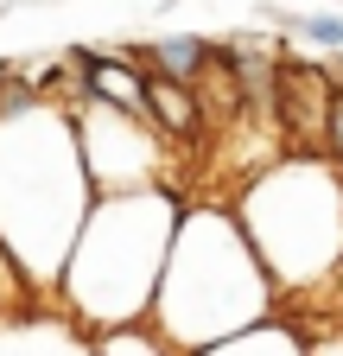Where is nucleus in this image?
<instances>
[{
  "instance_id": "1",
  "label": "nucleus",
  "mask_w": 343,
  "mask_h": 356,
  "mask_svg": "<svg viewBox=\"0 0 343 356\" xmlns=\"http://www.w3.org/2000/svg\"><path fill=\"white\" fill-rule=\"evenodd\" d=\"M331 102H337V70L280 64V127L299 153L331 147Z\"/></svg>"
},
{
  "instance_id": "2",
  "label": "nucleus",
  "mask_w": 343,
  "mask_h": 356,
  "mask_svg": "<svg viewBox=\"0 0 343 356\" xmlns=\"http://www.w3.org/2000/svg\"><path fill=\"white\" fill-rule=\"evenodd\" d=\"M147 102H153V127L172 134V140H197V134H203V102L191 96L185 76L147 70Z\"/></svg>"
},
{
  "instance_id": "3",
  "label": "nucleus",
  "mask_w": 343,
  "mask_h": 356,
  "mask_svg": "<svg viewBox=\"0 0 343 356\" xmlns=\"http://www.w3.org/2000/svg\"><path fill=\"white\" fill-rule=\"evenodd\" d=\"M90 89L102 102H115L127 121H153V102H147V70H127L121 58H90Z\"/></svg>"
},
{
  "instance_id": "4",
  "label": "nucleus",
  "mask_w": 343,
  "mask_h": 356,
  "mask_svg": "<svg viewBox=\"0 0 343 356\" xmlns=\"http://www.w3.org/2000/svg\"><path fill=\"white\" fill-rule=\"evenodd\" d=\"M210 58H217V44H203V38H159V44H153V64L172 70V76H185V83L203 76Z\"/></svg>"
},
{
  "instance_id": "5",
  "label": "nucleus",
  "mask_w": 343,
  "mask_h": 356,
  "mask_svg": "<svg viewBox=\"0 0 343 356\" xmlns=\"http://www.w3.org/2000/svg\"><path fill=\"white\" fill-rule=\"evenodd\" d=\"M102 356H159V350H153V337H147V331H121V337H108V343H102Z\"/></svg>"
},
{
  "instance_id": "6",
  "label": "nucleus",
  "mask_w": 343,
  "mask_h": 356,
  "mask_svg": "<svg viewBox=\"0 0 343 356\" xmlns=\"http://www.w3.org/2000/svg\"><path fill=\"white\" fill-rule=\"evenodd\" d=\"M299 32H306L312 44H343V19H331V13H312V19H299Z\"/></svg>"
},
{
  "instance_id": "7",
  "label": "nucleus",
  "mask_w": 343,
  "mask_h": 356,
  "mask_svg": "<svg viewBox=\"0 0 343 356\" xmlns=\"http://www.w3.org/2000/svg\"><path fill=\"white\" fill-rule=\"evenodd\" d=\"M331 159L343 165V83H337V102H331Z\"/></svg>"
}]
</instances>
